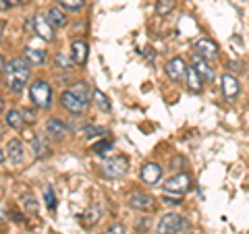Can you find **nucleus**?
Segmentation results:
<instances>
[{"label":"nucleus","instance_id":"23","mask_svg":"<svg viewBox=\"0 0 249 234\" xmlns=\"http://www.w3.org/2000/svg\"><path fill=\"white\" fill-rule=\"evenodd\" d=\"M79 133H81V135H83L85 139H91V137H100V135H104L106 129H104V127H96V124H88V127H83Z\"/></svg>","mask_w":249,"mask_h":234},{"label":"nucleus","instance_id":"19","mask_svg":"<svg viewBox=\"0 0 249 234\" xmlns=\"http://www.w3.org/2000/svg\"><path fill=\"white\" fill-rule=\"evenodd\" d=\"M31 150H34L36 158H48V155H50V147H48V143H46L40 135L34 137V141H31Z\"/></svg>","mask_w":249,"mask_h":234},{"label":"nucleus","instance_id":"14","mask_svg":"<svg viewBox=\"0 0 249 234\" xmlns=\"http://www.w3.org/2000/svg\"><path fill=\"white\" fill-rule=\"evenodd\" d=\"M129 205L135 209H142V212H147V209L154 207V197H150V195H145V193H131Z\"/></svg>","mask_w":249,"mask_h":234},{"label":"nucleus","instance_id":"8","mask_svg":"<svg viewBox=\"0 0 249 234\" xmlns=\"http://www.w3.org/2000/svg\"><path fill=\"white\" fill-rule=\"evenodd\" d=\"M166 75L173 79L175 83H183L185 81V77H187V68L189 67H185V62H183V58H170L168 62H166Z\"/></svg>","mask_w":249,"mask_h":234},{"label":"nucleus","instance_id":"16","mask_svg":"<svg viewBox=\"0 0 249 234\" xmlns=\"http://www.w3.org/2000/svg\"><path fill=\"white\" fill-rule=\"evenodd\" d=\"M6 150H9V155L13 164H23V160H25V150H23V143L19 141V139H11L9 143H6Z\"/></svg>","mask_w":249,"mask_h":234},{"label":"nucleus","instance_id":"35","mask_svg":"<svg viewBox=\"0 0 249 234\" xmlns=\"http://www.w3.org/2000/svg\"><path fill=\"white\" fill-rule=\"evenodd\" d=\"M11 6H13V0H2V11L11 9Z\"/></svg>","mask_w":249,"mask_h":234},{"label":"nucleus","instance_id":"13","mask_svg":"<svg viewBox=\"0 0 249 234\" xmlns=\"http://www.w3.org/2000/svg\"><path fill=\"white\" fill-rule=\"evenodd\" d=\"M139 176H142V181L145 184H156L162 178V168H160V164H156V162H147L145 166L142 168V172H139Z\"/></svg>","mask_w":249,"mask_h":234},{"label":"nucleus","instance_id":"2","mask_svg":"<svg viewBox=\"0 0 249 234\" xmlns=\"http://www.w3.org/2000/svg\"><path fill=\"white\" fill-rule=\"evenodd\" d=\"M29 98L37 108H50L52 106V87L46 81L37 79L29 85Z\"/></svg>","mask_w":249,"mask_h":234},{"label":"nucleus","instance_id":"11","mask_svg":"<svg viewBox=\"0 0 249 234\" xmlns=\"http://www.w3.org/2000/svg\"><path fill=\"white\" fill-rule=\"evenodd\" d=\"M191 67L199 73V77H201L204 81L210 83V81L214 79V68L210 67V65H208V60H206L204 56H199V54H193V56H191Z\"/></svg>","mask_w":249,"mask_h":234},{"label":"nucleus","instance_id":"20","mask_svg":"<svg viewBox=\"0 0 249 234\" xmlns=\"http://www.w3.org/2000/svg\"><path fill=\"white\" fill-rule=\"evenodd\" d=\"M48 21L52 23V27H65L69 19H67V15L62 13L58 6H52V9L48 11Z\"/></svg>","mask_w":249,"mask_h":234},{"label":"nucleus","instance_id":"32","mask_svg":"<svg viewBox=\"0 0 249 234\" xmlns=\"http://www.w3.org/2000/svg\"><path fill=\"white\" fill-rule=\"evenodd\" d=\"M104 234H127V228H124V224H114Z\"/></svg>","mask_w":249,"mask_h":234},{"label":"nucleus","instance_id":"10","mask_svg":"<svg viewBox=\"0 0 249 234\" xmlns=\"http://www.w3.org/2000/svg\"><path fill=\"white\" fill-rule=\"evenodd\" d=\"M193 50H196V54H199V56H204L206 60H214L218 56V46L212 40H208V37L197 40L193 44Z\"/></svg>","mask_w":249,"mask_h":234},{"label":"nucleus","instance_id":"22","mask_svg":"<svg viewBox=\"0 0 249 234\" xmlns=\"http://www.w3.org/2000/svg\"><path fill=\"white\" fill-rule=\"evenodd\" d=\"M93 102H96V106L100 108L102 112H110V100H108L106 96L100 89H93Z\"/></svg>","mask_w":249,"mask_h":234},{"label":"nucleus","instance_id":"17","mask_svg":"<svg viewBox=\"0 0 249 234\" xmlns=\"http://www.w3.org/2000/svg\"><path fill=\"white\" fill-rule=\"evenodd\" d=\"M23 58H25L29 65L40 67V65H44V62H46V52L37 50V48H25V50H23Z\"/></svg>","mask_w":249,"mask_h":234},{"label":"nucleus","instance_id":"24","mask_svg":"<svg viewBox=\"0 0 249 234\" xmlns=\"http://www.w3.org/2000/svg\"><path fill=\"white\" fill-rule=\"evenodd\" d=\"M173 9H175V0H158V2H156V13H158L160 17H166Z\"/></svg>","mask_w":249,"mask_h":234},{"label":"nucleus","instance_id":"25","mask_svg":"<svg viewBox=\"0 0 249 234\" xmlns=\"http://www.w3.org/2000/svg\"><path fill=\"white\" fill-rule=\"evenodd\" d=\"M69 89H71L73 93H77V96H81L83 100H89V87H88V83H85V81H77Z\"/></svg>","mask_w":249,"mask_h":234},{"label":"nucleus","instance_id":"33","mask_svg":"<svg viewBox=\"0 0 249 234\" xmlns=\"http://www.w3.org/2000/svg\"><path fill=\"white\" fill-rule=\"evenodd\" d=\"M164 201H166L168 205H173V203H175V205H178V203H181V199H170V197H164Z\"/></svg>","mask_w":249,"mask_h":234},{"label":"nucleus","instance_id":"18","mask_svg":"<svg viewBox=\"0 0 249 234\" xmlns=\"http://www.w3.org/2000/svg\"><path fill=\"white\" fill-rule=\"evenodd\" d=\"M187 87H189L191 91H196V93H199L201 89H204V79H201L199 73L193 67L187 68Z\"/></svg>","mask_w":249,"mask_h":234},{"label":"nucleus","instance_id":"30","mask_svg":"<svg viewBox=\"0 0 249 234\" xmlns=\"http://www.w3.org/2000/svg\"><path fill=\"white\" fill-rule=\"evenodd\" d=\"M23 205H25V209H27V212H31V214L37 212V201L31 197V195H23Z\"/></svg>","mask_w":249,"mask_h":234},{"label":"nucleus","instance_id":"7","mask_svg":"<svg viewBox=\"0 0 249 234\" xmlns=\"http://www.w3.org/2000/svg\"><path fill=\"white\" fill-rule=\"evenodd\" d=\"M191 189V176L189 174H175L173 178H168V181L164 183V191L166 193H175V195H183Z\"/></svg>","mask_w":249,"mask_h":234},{"label":"nucleus","instance_id":"4","mask_svg":"<svg viewBox=\"0 0 249 234\" xmlns=\"http://www.w3.org/2000/svg\"><path fill=\"white\" fill-rule=\"evenodd\" d=\"M129 172V160L124 155H114L102 164V174L108 178H123Z\"/></svg>","mask_w":249,"mask_h":234},{"label":"nucleus","instance_id":"1","mask_svg":"<svg viewBox=\"0 0 249 234\" xmlns=\"http://www.w3.org/2000/svg\"><path fill=\"white\" fill-rule=\"evenodd\" d=\"M2 73L6 87L13 93H21L29 81V62L25 58H13L11 62L2 58Z\"/></svg>","mask_w":249,"mask_h":234},{"label":"nucleus","instance_id":"12","mask_svg":"<svg viewBox=\"0 0 249 234\" xmlns=\"http://www.w3.org/2000/svg\"><path fill=\"white\" fill-rule=\"evenodd\" d=\"M220 87H222V93H224V98L227 100H235L239 96V89H241V85L237 81V77L235 75H222V79H220Z\"/></svg>","mask_w":249,"mask_h":234},{"label":"nucleus","instance_id":"28","mask_svg":"<svg viewBox=\"0 0 249 234\" xmlns=\"http://www.w3.org/2000/svg\"><path fill=\"white\" fill-rule=\"evenodd\" d=\"M54 65H56V68H71V67L75 65V60H73V58H69L67 54L58 52V54H56V58H54Z\"/></svg>","mask_w":249,"mask_h":234},{"label":"nucleus","instance_id":"29","mask_svg":"<svg viewBox=\"0 0 249 234\" xmlns=\"http://www.w3.org/2000/svg\"><path fill=\"white\" fill-rule=\"evenodd\" d=\"M110 147H112V141H108V139H102V141L93 143V145H91V150H93V153L102 155V153H106L108 150H110Z\"/></svg>","mask_w":249,"mask_h":234},{"label":"nucleus","instance_id":"31","mask_svg":"<svg viewBox=\"0 0 249 234\" xmlns=\"http://www.w3.org/2000/svg\"><path fill=\"white\" fill-rule=\"evenodd\" d=\"M21 114H23V120H25L27 124H34L37 120V116H36V112L31 110V108H23Z\"/></svg>","mask_w":249,"mask_h":234},{"label":"nucleus","instance_id":"6","mask_svg":"<svg viewBox=\"0 0 249 234\" xmlns=\"http://www.w3.org/2000/svg\"><path fill=\"white\" fill-rule=\"evenodd\" d=\"M34 33L44 42H52L54 40V27H52V23L48 21V15L37 13L34 17Z\"/></svg>","mask_w":249,"mask_h":234},{"label":"nucleus","instance_id":"15","mask_svg":"<svg viewBox=\"0 0 249 234\" xmlns=\"http://www.w3.org/2000/svg\"><path fill=\"white\" fill-rule=\"evenodd\" d=\"M71 56L75 60V65L83 67L85 60H88V44H85L83 40H75L71 44Z\"/></svg>","mask_w":249,"mask_h":234},{"label":"nucleus","instance_id":"21","mask_svg":"<svg viewBox=\"0 0 249 234\" xmlns=\"http://www.w3.org/2000/svg\"><path fill=\"white\" fill-rule=\"evenodd\" d=\"M4 120L13 129H23V122H25V120H23L21 110H9V112L4 114Z\"/></svg>","mask_w":249,"mask_h":234},{"label":"nucleus","instance_id":"26","mask_svg":"<svg viewBox=\"0 0 249 234\" xmlns=\"http://www.w3.org/2000/svg\"><path fill=\"white\" fill-rule=\"evenodd\" d=\"M44 203H46V207H48L52 214L56 212V197H54L52 186H46V191H44Z\"/></svg>","mask_w":249,"mask_h":234},{"label":"nucleus","instance_id":"3","mask_svg":"<svg viewBox=\"0 0 249 234\" xmlns=\"http://www.w3.org/2000/svg\"><path fill=\"white\" fill-rule=\"evenodd\" d=\"M187 226H189V222H187L183 216H178V214H166V216L160 217L158 228H156V234H177V232L185 230Z\"/></svg>","mask_w":249,"mask_h":234},{"label":"nucleus","instance_id":"9","mask_svg":"<svg viewBox=\"0 0 249 234\" xmlns=\"http://www.w3.org/2000/svg\"><path fill=\"white\" fill-rule=\"evenodd\" d=\"M46 135L54 139V141H62V139L69 135V127L58 118H50L46 122Z\"/></svg>","mask_w":249,"mask_h":234},{"label":"nucleus","instance_id":"5","mask_svg":"<svg viewBox=\"0 0 249 234\" xmlns=\"http://www.w3.org/2000/svg\"><path fill=\"white\" fill-rule=\"evenodd\" d=\"M60 104L67 112H71V114H83L85 110H88V100L77 96V93H73L71 89L60 93Z\"/></svg>","mask_w":249,"mask_h":234},{"label":"nucleus","instance_id":"34","mask_svg":"<svg viewBox=\"0 0 249 234\" xmlns=\"http://www.w3.org/2000/svg\"><path fill=\"white\" fill-rule=\"evenodd\" d=\"M229 67L232 71H239V68H243V65H239V62H229Z\"/></svg>","mask_w":249,"mask_h":234},{"label":"nucleus","instance_id":"27","mask_svg":"<svg viewBox=\"0 0 249 234\" xmlns=\"http://www.w3.org/2000/svg\"><path fill=\"white\" fill-rule=\"evenodd\" d=\"M58 4L62 6V9H67V11H81L83 6H85V0H58Z\"/></svg>","mask_w":249,"mask_h":234}]
</instances>
